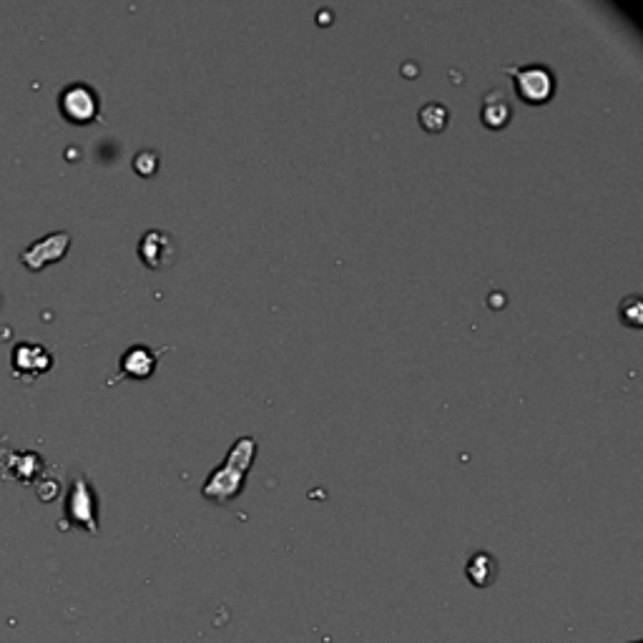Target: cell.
<instances>
[{
    "label": "cell",
    "mask_w": 643,
    "mask_h": 643,
    "mask_svg": "<svg viewBox=\"0 0 643 643\" xmlns=\"http://www.w3.org/2000/svg\"><path fill=\"white\" fill-rule=\"evenodd\" d=\"M254 455H257V440H254L252 435H244V438L234 440L224 463L206 478L201 495L217 505L232 503L244 490L247 473L254 465Z\"/></svg>",
    "instance_id": "1"
},
{
    "label": "cell",
    "mask_w": 643,
    "mask_h": 643,
    "mask_svg": "<svg viewBox=\"0 0 643 643\" xmlns=\"http://www.w3.org/2000/svg\"><path fill=\"white\" fill-rule=\"evenodd\" d=\"M96 510H98V503H96V493H93V485L88 483V478L83 473H73L61 528L76 525V528L88 530L91 535H98Z\"/></svg>",
    "instance_id": "2"
},
{
    "label": "cell",
    "mask_w": 643,
    "mask_h": 643,
    "mask_svg": "<svg viewBox=\"0 0 643 643\" xmlns=\"http://www.w3.org/2000/svg\"><path fill=\"white\" fill-rule=\"evenodd\" d=\"M508 76H513L515 91L530 106H541V103L551 101L553 91H556V78H553L551 68L543 63H523V66H505Z\"/></svg>",
    "instance_id": "3"
},
{
    "label": "cell",
    "mask_w": 643,
    "mask_h": 643,
    "mask_svg": "<svg viewBox=\"0 0 643 643\" xmlns=\"http://www.w3.org/2000/svg\"><path fill=\"white\" fill-rule=\"evenodd\" d=\"M58 106L71 124H93L101 114V98L88 83H71L63 88Z\"/></svg>",
    "instance_id": "4"
},
{
    "label": "cell",
    "mask_w": 643,
    "mask_h": 643,
    "mask_svg": "<svg viewBox=\"0 0 643 643\" xmlns=\"http://www.w3.org/2000/svg\"><path fill=\"white\" fill-rule=\"evenodd\" d=\"M53 367V355L41 342H18L13 347V377L26 385L36 382Z\"/></svg>",
    "instance_id": "5"
},
{
    "label": "cell",
    "mask_w": 643,
    "mask_h": 643,
    "mask_svg": "<svg viewBox=\"0 0 643 643\" xmlns=\"http://www.w3.org/2000/svg\"><path fill=\"white\" fill-rule=\"evenodd\" d=\"M71 249V234L68 232H53L48 237L38 239L31 247L21 252V262L28 272H41L48 264H56L66 257V252Z\"/></svg>",
    "instance_id": "6"
},
{
    "label": "cell",
    "mask_w": 643,
    "mask_h": 643,
    "mask_svg": "<svg viewBox=\"0 0 643 643\" xmlns=\"http://www.w3.org/2000/svg\"><path fill=\"white\" fill-rule=\"evenodd\" d=\"M166 347L156 350V347L149 345H134L121 355L119 362V375L111 377L109 385H116L124 377H131V380H149L156 372V365H159V357L164 355Z\"/></svg>",
    "instance_id": "7"
},
{
    "label": "cell",
    "mask_w": 643,
    "mask_h": 643,
    "mask_svg": "<svg viewBox=\"0 0 643 643\" xmlns=\"http://www.w3.org/2000/svg\"><path fill=\"white\" fill-rule=\"evenodd\" d=\"M176 242L169 232L149 229L139 242V257L149 269H169L176 262Z\"/></svg>",
    "instance_id": "8"
},
{
    "label": "cell",
    "mask_w": 643,
    "mask_h": 643,
    "mask_svg": "<svg viewBox=\"0 0 643 643\" xmlns=\"http://www.w3.org/2000/svg\"><path fill=\"white\" fill-rule=\"evenodd\" d=\"M480 119H483V124L493 131L505 129V126L510 124V119H513V109H510V103L503 91H490L488 96L483 98Z\"/></svg>",
    "instance_id": "9"
},
{
    "label": "cell",
    "mask_w": 643,
    "mask_h": 643,
    "mask_svg": "<svg viewBox=\"0 0 643 643\" xmlns=\"http://www.w3.org/2000/svg\"><path fill=\"white\" fill-rule=\"evenodd\" d=\"M465 573H468L470 583L478 588H488L490 583L498 578V561H495L490 553L480 551L475 553L473 558L468 561V566H465Z\"/></svg>",
    "instance_id": "10"
},
{
    "label": "cell",
    "mask_w": 643,
    "mask_h": 643,
    "mask_svg": "<svg viewBox=\"0 0 643 643\" xmlns=\"http://www.w3.org/2000/svg\"><path fill=\"white\" fill-rule=\"evenodd\" d=\"M11 460V473H6L3 478H13L21 480L23 485H31L38 478V473H43V460L38 453H11Z\"/></svg>",
    "instance_id": "11"
},
{
    "label": "cell",
    "mask_w": 643,
    "mask_h": 643,
    "mask_svg": "<svg viewBox=\"0 0 643 643\" xmlns=\"http://www.w3.org/2000/svg\"><path fill=\"white\" fill-rule=\"evenodd\" d=\"M417 119H420V126L427 131V134H440V131L448 129L450 111H448V106H443V103L430 101L422 106L420 114H417Z\"/></svg>",
    "instance_id": "12"
},
{
    "label": "cell",
    "mask_w": 643,
    "mask_h": 643,
    "mask_svg": "<svg viewBox=\"0 0 643 643\" xmlns=\"http://www.w3.org/2000/svg\"><path fill=\"white\" fill-rule=\"evenodd\" d=\"M618 314H621V319L626 322L628 327H641L643 325V302L638 294H631V297H626L621 302V307H618Z\"/></svg>",
    "instance_id": "13"
},
{
    "label": "cell",
    "mask_w": 643,
    "mask_h": 643,
    "mask_svg": "<svg viewBox=\"0 0 643 643\" xmlns=\"http://www.w3.org/2000/svg\"><path fill=\"white\" fill-rule=\"evenodd\" d=\"M159 154L151 149L146 151H139V154L134 156V171L141 176H154L156 171H159Z\"/></svg>",
    "instance_id": "14"
},
{
    "label": "cell",
    "mask_w": 643,
    "mask_h": 643,
    "mask_svg": "<svg viewBox=\"0 0 643 643\" xmlns=\"http://www.w3.org/2000/svg\"><path fill=\"white\" fill-rule=\"evenodd\" d=\"M0 307H3V294H0Z\"/></svg>",
    "instance_id": "15"
}]
</instances>
